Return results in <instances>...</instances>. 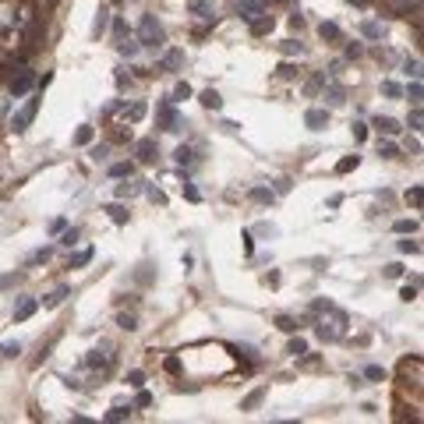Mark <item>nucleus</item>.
<instances>
[{
    "label": "nucleus",
    "mask_w": 424,
    "mask_h": 424,
    "mask_svg": "<svg viewBox=\"0 0 424 424\" xmlns=\"http://www.w3.org/2000/svg\"><path fill=\"white\" fill-rule=\"evenodd\" d=\"M138 32H142V46L145 50H159L163 42H166V32H163V25L152 18V14H145L142 25H138Z\"/></svg>",
    "instance_id": "obj_1"
},
{
    "label": "nucleus",
    "mask_w": 424,
    "mask_h": 424,
    "mask_svg": "<svg viewBox=\"0 0 424 424\" xmlns=\"http://www.w3.org/2000/svg\"><path fill=\"white\" fill-rule=\"evenodd\" d=\"M36 110H39V99H28V103L21 106V110L14 113V120H11V131H14V134L28 131V124H32V120H36Z\"/></svg>",
    "instance_id": "obj_2"
},
{
    "label": "nucleus",
    "mask_w": 424,
    "mask_h": 424,
    "mask_svg": "<svg viewBox=\"0 0 424 424\" xmlns=\"http://www.w3.org/2000/svg\"><path fill=\"white\" fill-rule=\"evenodd\" d=\"M156 113H159V127H163V131H180V127H188L184 120L177 117L173 103H159V106H156Z\"/></svg>",
    "instance_id": "obj_3"
},
{
    "label": "nucleus",
    "mask_w": 424,
    "mask_h": 424,
    "mask_svg": "<svg viewBox=\"0 0 424 424\" xmlns=\"http://www.w3.org/2000/svg\"><path fill=\"white\" fill-rule=\"evenodd\" d=\"M304 124H308L311 131H325V127H329V110H318V106H315V110H308V113H304Z\"/></svg>",
    "instance_id": "obj_4"
},
{
    "label": "nucleus",
    "mask_w": 424,
    "mask_h": 424,
    "mask_svg": "<svg viewBox=\"0 0 424 424\" xmlns=\"http://www.w3.org/2000/svg\"><path fill=\"white\" fill-rule=\"evenodd\" d=\"M36 308H39V300H32V297L18 300V308H14V322H25L28 315H36Z\"/></svg>",
    "instance_id": "obj_5"
},
{
    "label": "nucleus",
    "mask_w": 424,
    "mask_h": 424,
    "mask_svg": "<svg viewBox=\"0 0 424 424\" xmlns=\"http://www.w3.org/2000/svg\"><path fill=\"white\" fill-rule=\"evenodd\" d=\"M28 88H32V71H21L18 78L11 82V92H14V96H25Z\"/></svg>",
    "instance_id": "obj_6"
},
{
    "label": "nucleus",
    "mask_w": 424,
    "mask_h": 424,
    "mask_svg": "<svg viewBox=\"0 0 424 424\" xmlns=\"http://www.w3.org/2000/svg\"><path fill=\"white\" fill-rule=\"evenodd\" d=\"M106 25H110V11H106V7H99V11H96V21H92V39H103Z\"/></svg>",
    "instance_id": "obj_7"
},
{
    "label": "nucleus",
    "mask_w": 424,
    "mask_h": 424,
    "mask_svg": "<svg viewBox=\"0 0 424 424\" xmlns=\"http://www.w3.org/2000/svg\"><path fill=\"white\" fill-rule=\"evenodd\" d=\"M375 131H378V134H400V120H392V117H375Z\"/></svg>",
    "instance_id": "obj_8"
},
{
    "label": "nucleus",
    "mask_w": 424,
    "mask_h": 424,
    "mask_svg": "<svg viewBox=\"0 0 424 424\" xmlns=\"http://www.w3.org/2000/svg\"><path fill=\"white\" fill-rule=\"evenodd\" d=\"M248 198H251V202H262V205H272V202H276V191H269V188H251Z\"/></svg>",
    "instance_id": "obj_9"
},
{
    "label": "nucleus",
    "mask_w": 424,
    "mask_h": 424,
    "mask_svg": "<svg viewBox=\"0 0 424 424\" xmlns=\"http://www.w3.org/2000/svg\"><path fill=\"white\" fill-rule=\"evenodd\" d=\"M202 106L205 110H223V96L216 92V88H205L202 92Z\"/></svg>",
    "instance_id": "obj_10"
},
{
    "label": "nucleus",
    "mask_w": 424,
    "mask_h": 424,
    "mask_svg": "<svg viewBox=\"0 0 424 424\" xmlns=\"http://www.w3.org/2000/svg\"><path fill=\"white\" fill-rule=\"evenodd\" d=\"M262 14V0H244V7H240V18L244 21H254Z\"/></svg>",
    "instance_id": "obj_11"
},
{
    "label": "nucleus",
    "mask_w": 424,
    "mask_h": 424,
    "mask_svg": "<svg viewBox=\"0 0 424 424\" xmlns=\"http://www.w3.org/2000/svg\"><path fill=\"white\" fill-rule=\"evenodd\" d=\"M64 297H71V290H67V286H57L50 297H42V308H57V304H64Z\"/></svg>",
    "instance_id": "obj_12"
},
{
    "label": "nucleus",
    "mask_w": 424,
    "mask_h": 424,
    "mask_svg": "<svg viewBox=\"0 0 424 424\" xmlns=\"http://www.w3.org/2000/svg\"><path fill=\"white\" fill-rule=\"evenodd\" d=\"M318 36H322V39H332V42L343 39V32H339V25H336V21H322V25H318Z\"/></svg>",
    "instance_id": "obj_13"
},
{
    "label": "nucleus",
    "mask_w": 424,
    "mask_h": 424,
    "mask_svg": "<svg viewBox=\"0 0 424 424\" xmlns=\"http://www.w3.org/2000/svg\"><path fill=\"white\" fill-rule=\"evenodd\" d=\"M262 400H265V389H254V392H248V396L240 400V410H254Z\"/></svg>",
    "instance_id": "obj_14"
},
{
    "label": "nucleus",
    "mask_w": 424,
    "mask_h": 424,
    "mask_svg": "<svg viewBox=\"0 0 424 424\" xmlns=\"http://www.w3.org/2000/svg\"><path fill=\"white\" fill-rule=\"evenodd\" d=\"M156 156H159V152H156V142H142V145H138V159H142V163H156Z\"/></svg>",
    "instance_id": "obj_15"
},
{
    "label": "nucleus",
    "mask_w": 424,
    "mask_h": 424,
    "mask_svg": "<svg viewBox=\"0 0 424 424\" xmlns=\"http://www.w3.org/2000/svg\"><path fill=\"white\" fill-rule=\"evenodd\" d=\"M325 99H329V106H343V103H346V92H343V85H329Z\"/></svg>",
    "instance_id": "obj_16"
},
{
    "label": "nucleus",
    "mask_w": 424,
    "mask_h": 424,
    "mask_svg": "<svg viewBox=\"0 0 424 424\" xmlns=\"http://www.w3.org/2000/svg\"><path fill=\"white\" fill-rule=\"evenodd\" d=\"M88 262H92V248H85V251H78V254H71L67 269H82V265H88Z\"/></svg>",
    "instance_id": "obj_17"
},
{
    "label": "nucleus",
    "mask_w": 424,
    "mask_h": 424,
    "mask_svg": "<svg viewBox=\"0 0 424 424\" xmlns=\"http://www.w3.org/2000/svg\"><path fill=\"white\" fill-rule=\"evenodd\" d=\"M106 212H110V219H113V223H120V226L127 223V209H124V205H117V202H113V205H106Z\"/></svg>",
    "instance_id": "obj_18"
},
{
    "label": "nucleus",
    "mask_w": 424,
    "mask_h": 424,
    "mask_svg": "<svg viewBox=\"0 0 424 424\" xmlns=\"http://www.w3.org/2000/svg\"><path fill=\"white\" fill-rule=\"evenodd\" d=\"M272 25H276L272 18H254V21H251V32H254V36H265V32H272Z\"/></svg>",
    "instance_id": "obj_19"
},
{
    "label": "nucleus",
    "mask_w": 424,
    "mask_h": 424,
    "mask_svg": "<svg viewBox=\"0 0 424 424\" xmlns=\"http://www.w3.org/2000/svg\"><path fill=\"white\" fill-rule=\"evenodd\" d=\"M173 159H177L180 166H191V163H194V152H191L188 145H177V152H173Z\"/></svg>",
    "instance_id": "obj_20"
},
{
    "label": "nucleus",
    "mask_w": 424,
    "mask_h": 424,
    "mask_svg": "<svg viewBox=\"0 0 424 424\" xmlns=\"http://www.w3.org/2000/svg\"><path fill=\"white\" fill-rule=\"evenodd\" d=\"M286 354H294V357H300V354H308V339H300V336H294V339H290V346H286Z\"/></svg>",
    "instance_id": "obj_21"
},
{
    "label": "nucleus",
    "mask_w": 424,
    "mask_h": 424,
    "mask_svg": "<svg viewBox=\"0 0 424 424\" xmlns=\"http://www.w3.org/2000/svg\"><path fill=\"white\" fill-rule=\"evenodd\" d=\"M127 417H131V406H127V410H124V406H110V410H106V421H110V424L113 421H127Z\"/></svg>",
    "instance_id": "obj_22"
},
{
    "label": "nucleus",
    "mask_w": 424,
    "mask_h": 424,
    "mask_svg": "<svg viewBox=\"0 0 424 424\" xmlns=\"http://www.w3.org/2000/svg\"><path fill=\"white\" fill-rule=\"evenodd\" d=\"M78 237H82V230H78V226H71V230H64L60 244H64V248H74V244H78Z\"/></svg>",
    "instance_id": "obj_23"
},
{
    "label": "nucleus",
    "mask_w": 424,
    "mask_h": 424,
    "mask_svg": "<svg viewBox=\"0 0 424 424\" xmlns=\"http://www.w3.org/2000/svg\"><path fill=\"white\" fill-rule=\"evenodd\" d=\"M85 368H110V357H103L99 350L92 357H85Z\"/></svg>",
    "instance_id": "obj_24"
},
{
    "label": "nucleus",
    "mask_w": 424,
    "mask_h": 424,
    "mask_svg": "<svg viewBox=\"0 0 424 424\" xmlns=\"http://www.w3.org/2000/svg\"><path fill=\"white\" fill-rule=\"evenodd\" d=\"M360 32H364L368 39H382V25H378V21H364V25H360Z\"/></svg>",
    "instance_id": "obj_25"
},
{
    "label": "nucleus",
    "mask_w": 424,
    "mask_h": 424,
    "mask_svg": "<svg viewBox=\"0 0 424 424\" xmlns=\"http://www.w3.org/2000/svg\"><path fill=\"white\" fill-rule=\"evenodd\" d=\"M92 134H96V131H92V124H82V127H78V134H74V142H78V145H88V142H92Z\"/></svg>",
    "instance_id": "obj_26"
},
{
    "label": "nucleus",
    "mask_w": 424,
    "mask_h": 424,
    "mask_svg": "<svg viewBox=\"0 0 424 424\" xmlns=\"http://www.w3.org/2000/svg\"><path fill=\"white\" fill-rule=\"evenodd\" d=\"M131 173H134L131 163H113V166H110V177H131Z\"/></svg>",
    "instance_id": "obj_27"
},
{
    "label": "nucleus",
    "mask_w": 424,
    "mask_h": 424,
    "mask_svg": "<svg viewBox=\"0 0 424 424\" xmlns=\"http://www.w3.org/2000/svg\"><path fill=\"white\" fill-rule=\"evenodd\" d=\"M357 163H360V156H346V159H339V163H336V173H350Z\"/></svg>",
    "instance_id": "obj_28"
},
{
    "label": "nucleus",
    "mask_w": 424,
    "mask_h": 424,
    "mask_svg": "<svg viewBox=\"0 0 424 424\" xmlns=\"http://www.w3.org/2000/svg\"><path fill=\"white\" fill-rule=\"evenodd\" d=\"M276 329H283V332H297V322L290 315H276Z\"/></svg>",
    "instance_id": "obj_29"
},
{
    "label": "nucleus",
    "mask_w": 424,
    "mask_h": 424,
    "mask_svg": "<svg viewBox=\"0 0 424 424\" xmlns=\"http://www.w3.org/2000/svg\"><path fill=\"white\" fill-rule=\"evenodd\" d=\"M21 354V343L14 339V343H0V357H18Z\"/></svg>",
    "instance_id": "obj_30"
},
{
    "label": "nucleus",
    "mask_w": 424,
    "mask_h": 424,
    "mask_svg": "<svg viewBox=\"0 0 424 424\" xmlns=\"http://www.w3.org/2000/svg\"><path fill=\"white\" fill-rule=\"evenodd\" d=\"M14 283H21V272H7V276H0V294L11 290Z\"/></svg>",
    "instance_id": "obj_31"
},
{
    "label": "nucleus",
    "mask_w": 424,
    "mask_h": 424,
    "mask_svg": "<svg viewBox=\"0 0 424 424\" xmlns=\"http://www.w3.org/2000/svg\"><path fill=\"white\" fill-rule=\"evenodd\" d=\"M117 325L127 329V332H134V329H138V318H134V315H117Z\"/></svg>",
    "instance_id": "obj_32"
},
{
    "label": "nucleus",
    "mask_w": 424,
    "mask_h": 424,
    "mask_svg": "<svg viewBox=\"0 0 424 424\" xmlns=\"http://www.w3.org/2000/svg\"><path fill=\"white\" fill-rule=\"evenodd\" d=\"M382 96H389V99H400V96H403V88H400L396 82H382Z\"/></svg>",
    "instance_id": "obj_33"
},
{
    "label": "nucleus",
    "mask_w": 424,
    "mask_h": 424,
    "mask_svg": "<svg viewBox=\"0 0 424 424\" xmlns=\"http://www.w3.org/2000/svg\"><path fill=\"white\" fill-rule=\"evenodd\" d=\"M180 99H191V85H188V82H180V85L173 88V99H170V103H180Z\"/></svg>",
    "instance_id": "obj_34"
},
{
    "label": "nucleus",
    "mask_w": 424,
    "mask_h": 424,
    "mask_svg": "<svg viewBox=\"0 0 424 424\" xmlns=\"http://www.w3.org/2000/svg\"><path fill=\"white\" fill-rule=\"evenodd\" d=\"M406 202H410V205H414V209H421V202H424V191H421V188H417V184H414V188H410V191H406Z\"/></svg>",
    "instance_id": "obj_35"
},
{
    "label": "nucleus",
    "mask_w": 424,
    "mask_h": 424,
    "mask_svg": "<svg viewBox=\"0 0 424 424\" xmlns=\"http://www.w3.org/2000/svg\"><path fill=\"white\" fill-rule=\"evenodd\" d=\"M378 156L382 159H396V145L392 142H378Z\"/></svg>",
    "instance_id": "obj_36"
},
{
    "label": "nucleus",
    "mask_w": 424,
    "mask_h": 424,
    "mask_svg": "<svg viewBox=\"0 0 424 424\" xmlns=\"http://www.w3.org/2000/svg\"><path fill=\"white\" fill-rule=\"evenodd\" d=\"M336 336H339V332L332 329V325H325V322L318 325V339H325V343H332V339H336Z\"/></svg>",
    "instance_id": "obj_37"
},
{
    "label": "nucleus",
    "mask_w": 424,
    "mask_h": 424,
    "mask_svg": "<svg viewBox=\"0 0 424 424\" xmlns=\"http://www.w3.org/2000/svg\"><path fill=\"white\" fill-rule=\"evenodd\" d=\"M406 96H410V103H414V106H421V96H424V92H421V82H417V78L410 82V88H406Z\"/></svg>",
    "instance_id": "obj_38"
},
{
    "label": "nucleus",
    "mask_w": 424,
    "mask_h": 424,
    "mask_svg": "<svg viewBox=\"0 0 424 424\" xmlns=\"http://www.w3.org/2000/svg\"><path fill=\"white\" fill-rule=\"evenodd\" d=\"M138 191H142L138 184H120V188H117V198H134Z\"/></svg>",
    "instance_id": "obj_39"
},
{
    "label": "nucleus",
    "mask_w": 424,
    "mask_h": 424,
    "mask_svg": "<svg viewBox=\"0 0 424 424\" xmlns=\"http://www.w3.org/2000/svg\"><path fill=\"white\" fill-rule=\"evenodd\" d=\"M396 233H417V219H400L396 223Z\"/></svg>",
    "instance_id": "obj_40"
},
{
    "label": "nucleus",
    "mask_w": 424,
    "mask_h": 424,
    "mask_svg": "<svg viewBox=\"0 0 424 424\" xmlns=\"http://www.w3.org/2000/svg\"><path fill=\"white\" fill-rule=\"evenodd\" d=\"M88 156H92V163H106V156H110V145H96Z\"/></svg>",
    "instance_id": "obj_41"
},
{
    "label": "nucleus",
    "mask_w": 424,
    "mask_h": 424,
    "mask_svg": "<svg viewBox=\"0 0 424 424\" xmlns=\"http://www.w3.org/2000/svg\"><path fill=\"white\" fill-rule=\"evenodd\" d=\"M180 64H184V53H180V50H170V53H166V67H180Z\"/></svg>",
    "instance_id": "obj_42"
},
{
    "label": "nucleus",
    "mask_w": 424,
    "mask_h": 424,
    "mask_svg": "<svg viewBox=\"0 0 424 424\" xmlns=\"http://www.w3.org/2000/svg\"><path fill=\"white\" fill-rule=\"evenodd\" d=\"M283 53H286V57H294V53L300 57V53H304V46H300V42H294V39H286V42H283Z\"/></svg>",
    "instance_id": "obj_43"
},
{
    "label": "nucleus",
    "mask_w": 424,
    "mask_h": 424,
    "mask_svg": "<svg viewBox=\"0 0 424 424\" xmlns=\"http://www.w3.org/2000/svg\"><path fill=\"white\" fill-rule=\"evenodd\" d=\"M400 276H403V265L400 262H389L385 265V279H400Z\"/></svg>",
    "instance_id": "obj_44"
},
{
    "label": "nucleus",
    "mask_w": 424,
    "mask_h": 424,
    "mask_svg": "<svg viewBox=\"0 0 424 424\" xmlns=\"http://www.w3.org/2000/svg\"><path fill=\"white\" fill-rule=\"evenodd\" d=\"M127 385H131V389H142V385H145V375H142V371H127Z\"/></svg>",
    "instance_id": "obj_45"
},
{
    "label": "nucleus",
    "mask_w": 424,
    "mask_h": 424,
    "mask_svg": "<svg viewBox=\"0 0 424 424\" xmlns=\"http://www.w3.org/2000/svg\"><path fill=\"white\" fill-rule=\"evenodd\" d=\"M364 378H371V382H378V378H385V371L378 368V364H368V368H364Z\"/></svg>",
    "instance_id": "obj_46"
},
{
    "label": "nucleus",
    "mask_w": 424,
    "mask_h": 424,
    "mask_svg": "<svg viewBox=\"0 0 424 424\" xmlns=\"http://www.w3.org/2000/svg\"><path fill=\"white\" fill-rule=\"evenodd\" d=\"M403 71L410 74V78H421V60H406V64H403Z\"/></svg>",
    "instance_id": "obj_47"
},
{
    "label": "nucleus",
    "mask_w": 424,
    "mask_h": 424,
    "mask_svg": "<svg viewBox=\"0 0 424 424\" xmlns=\"http://www.w3.org/2000/svg\"><path fill=\"white\" fill-rule=\"evenodd\" d=\"M230 350L237 357H244V360H254V346H230Z\"/></svg>",
    "instance_id": "obj_48"
},
{
    "label": "nucleus",
    "mask_w": 424,
    "mask_h": 424,
    "mask_svg": "<svg viewBox=\"0 0 424 424\" xmlns=\"http://www.w3.org/2000/svg\"><path fill=\"white\" fill-rule=\"evenodd\" d=\"M142 117H145V103H134L127 110V120H142Z\"/></svg>",
    "instance_id": "obj_49"
},
{
    "label": "nucleus",
    "mask_w": 424,
    "mask_h": 424,
    "mask_svg": "<svg viewBox=\"0 0 424 424\" xmlns=\"http://www.w3.org/2000/svg\"><path fill=\"white\" fill-rule=\"evenodd\" d=\"M400 251H403V254H417L421 244H417V240H400Z\"/></svg>",
    "instance_id": "obj_50"
},
{
    "label": "nucleus",
    "mask_w": 424,
    "mask_h": 424,
    "mask_svg": "<svg viewBox=\"0 0 424 424\" xmlns=\"http://www.w3.org/2000/svg\"><path fill=\"white\" fill-rule=\"evenodd\" d=\"M117 50H120V53H124V57H134V53H138V42H127V39H124V42H120V46H117Z\"/></svg>",
    "instance_id": "obj_51"
},
{
    "label": "nucleus",
    "mask_w": 424,
    "mask_h": 424,
    "mask_svg": "<svg viewBox=\"0 0 424 424\" xmlns=\"http://www.w3.org/2000/svg\"><path fill=\"white\" fill-rule=\"evenodd\" d=\"M184 198H188V202H202V194H198V188H194V184H184Z\"/></svg>",
    "instance_id": "obj_52"
},
{
    "label": "nucleus",
    "mask_w": 424,
    "mask_h": 424,
    "mask_svg": "<svg viewBox=\"0 0 424 424\" xmlns=\"http://www.w3.org/2000/svg\"><path fill=\"white\" fill-rule=\"evenodd\" d=\"M254 233H265V237H276L279 230H276V226H272V223H262V226H254Z\"/></svg>",
    "instance_id": "obj_53"
},
{
    "label": "nucleus",
    "mask_w": 424,
    "mask_h": 424,
    "mask_svg": "<svg viewBox=\"0 0 424 424\" xmlns=\"http://www.w3.org/2000/svg\"><path fill=\"white\" fill-rule=\"evenodd\" d=\"M350 131H354V138H357V142H364V138H368V124H354Z\"/></svg>",
    "instance_id": "obj_54"
},
{
    "label": "nucleus",
    "mask_w": 424,
    "mask_h": 424,
    "mask_svg": "<svg viewBox=\"0 0 424 424\" xmlns=\"http://www.w3.org/2000/svg\"><path fill=\"white\" fill-rule=\"evenodd\" d=\"M50 254H53V248H39V251L32 254V262H46V258H50Z\"/></svg>",
    "instance_id": "obj_55"
},
{
    "label": "nucleus",
    "mask_w": 424,
    "mask_h": 424,
    "mask_svg": "<svg viewBox=\"0 0 424 424\" xmlns=\"http://www.w3.org/2000/svg\"><path fill=\"white\" fill-rule=\"evenodd\" d=\"M410 131H421V110L414 106V113H410Z\"/></svg>",
    "instance_id": "obj_56"
},
{
    "label": "nucleus",
    "mask_w": 424,
    "mask_h": 424,
    "mask_svg": "<svg viewBox=\"0 0 424 424\" xmlns=\"http://www.w3.org/2000/svg\"><path fill=\"white\" fill-rule=\"evenodd\" d=\"M294 74H297L294 64H283V67H279V78H294Z\"/></svg>",
    "instance_id": "obj_57"
},
{
    "label": "nucleus",
    "mask_w": 424,
    "mask_h": 424,
    "mask_svg": "<svg viewBox=\"0 0 424 424\" xmlns=\"http://www.w3.org/2000/svg\"><path fill=\"white\" fill-rule=\"evenodd\" d=\"M166 371L177 375V371H180V360H177V357H166Z\"/></svg>",
    "instance_id": "obj_58"
},
{
    "label": "nucleus",
    "mask_w": 424,
    "mask_h": 424,
    "mask_svg": "<svg viewBox=\"0 0 424 424\" xmlns=\"http://www.w3.org/2000/svg\"><path fill=\"white\" fill-rule=\"evenodd\" d=\"M148 198H152L156 205H166V194H163V191H156V188H152V191H148Z\"/></svg>",
    "instance_id": "obj_59"
},
{
    "label": "nucleus",
    "mask_w": 424,
    "mask_h": 424,
    "mask_svg": "<svg viewBox=\"0 0 424 424\" xmlns=\"http://www.w3.org/2000/svg\"><path fill=\"white\" fill-rule=\"evenodd\" d=\"M138 406H152V396H148V392H138V400H134Z\"/></svg>",
    "instance_id": "obj_60"
},
{
    "label": "nucleus",
    "mask_w": 424,
    "mask_h": 424,
    "mask_svg": "<svg viewBox=\"0 0 424 424\" xmlns=\"http://www.w3.org/2000/svg\"><path fill=\"white\" fill-rule=\"evenodd\" d=\"M346 57H360V42H350V46H346Z\"/></svg>",
    "instance_id": "obj_61"
},
{
    "label": "nucleus",
    "mask_w": 424,
    "mask_h": 424,
    "mask_svg": "<svg viewBox=\"0 0 424 424\" xmlns=\"http://www.w3.org/2000/svg\"><path fill=\"white\" fill-rule=\"evenodd\" d=\"M350 4H357V7H364V4H368V0H350Z\"/></svg>",
    "instance_id": "obj_62"
},
{
    "label": "nucleus",
    "mask_w": 424,
    "mask_h": 424,
    "mask_svg": "<svg viewBox=\"0 0 424 424\" xmlns=\"http://www.w3.org/2000/svg\"><path fill=\"white\" fill-rule=\"evenodd\" d=\"M110 4H124V0H110Z\"/></svg>",
    "instance_id": "obj_63"
}]
</instances>
